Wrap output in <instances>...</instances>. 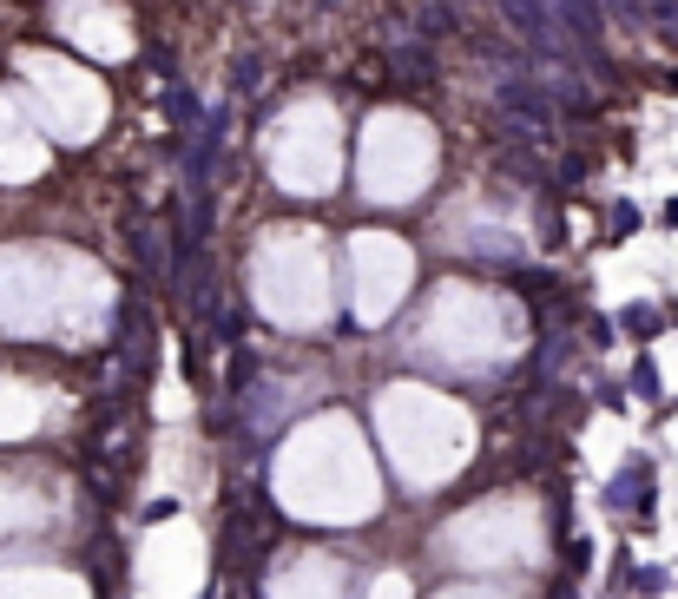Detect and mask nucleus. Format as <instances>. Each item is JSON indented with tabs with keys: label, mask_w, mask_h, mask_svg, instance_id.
I'll use <instances>...</instances> for the list:
<instances>
[{
	"label": "nucleus",
	"mask_w": 678,
	"mask_h": 599,
	"mask_svg": "<svg viewBox=\"0 0 678 599\" xmlns=\"http://www.w3.org/2000/svg\"><path fill=\"white\" fill-rule=\"evenodd\" d=\"M494 112H501V126L514 132V139H553V119H560L553 93L534 86V79H521V73H507L501 86H494Z\"/></svg>",
	"instance_id": "nucleus-1"
},
{
	"label": "nucleus",
	"mask_w": 678,
	"mask_h": 599,
	"mask_svg": "<svg viewBox=\"0 0 678 599\" xmlns=\"http://www.w3.org/2000/svg\"><path fill=\"white\" fill-rule=\"evenodd\" d=\"M560 33H567V47L586 53V60H600L606 53V0H547Z\"/></svg>",
	"instance_id": "nucleus-2"
},
{
	"label": "nucleus",
	"mask_w": 678,
	"mask_h": 599,
	"mask_svg": "<svg viewBox=\"0 0 678 599\" xmlns=\"http://www.w3.org/2000/svg\"><path fill=\"white\" fill-rule=\"evenodd\" d=\"M501 14L514 20V33H521L540 60H560V53H567V33H560V20H553L547 0H501Z\"/></svg>",
	"instance_id": "nucleus-3"
},
{
	"label": "nucleus",
	"mask_w": 678,
	"mask_h": 599,
	"mask_svg": "<svg viewBox=\"0 0 678 599\" xmlns=\"http://www.w3.org/2000/svg\"><path fill=\"white\" fill-rule=\"evenodd\" d=\"M606 501H613L619 514H632V501H639V507H652V468H646V461H632V468L619 474L613 488H606Z\"/></svg>",
	"instance_id": "nucleus-4"
},
{
	"label": "nucleus",
	"mask_w": 678,
	"mask_h": 599,
	"mask_svg": "<svg viewBox=\"0 0 678 599\" xmlns=\"http://www.w3.org/2000/svg\"><path fill=\"white\" fill-rule=\"evenodd\" d=\"M468 251H474V257H501V264H514V257H521V237H507V231H474Z\"/></svg>",
	"instance_id": "nucleus-5"
},
{
	"label": "nucleus",
	"mask_w": 678,
	"mask_h": 599,
	"mask_svg": "<svg viewBox=\"0 0 678 599\" xmlns=\"http://www.w3.org/2000/svg\"><path fill=\"white\" fill-rule=\"evenodd\" d=\"M395 73L409 79V86H422V79H435V53H415V47L395 40Z\"/></svg>",
	"instance_id": "nucleus-6"
},
{
	"label": "nucleus",
	"mask_w": 678,
	"mask_h": 599,
	"mask_svg": "<svg viewBox=\"0 0 678 599\" xmlns=\"http://www.w3.org/2000/svg\"><path fill=\"white\" fill-rule=\"evenodd\" d=\"M626 330H632V336H652V330H659V310H646V303H632V310H626Z\"/></svg>",
	"instance_id": "nucleus-7"
},
{
	"label": "nucleus",
	"mask_w": 678,
	"mask_h": 599,
	"mask_svg": "<svg viewBox=\"0 0 678 599\" xmlns=\"http://www.w3.org/2000/svg\"><path fill=\"white\" fill-rule=\"evenodd\" d=\"M632 382H639V395H659V376H652V356H639V369H632Z\"/></svg>",
	"instance_id": "nucleus-8"
},
{
	"label": "nucleus",
	"mask_w": 678,
	"mask_h": 599,
	"mask_svg": "<svg viewBox=\"0 0 678 599\" xmlns=\"http://www.w3.org/2000/svg\"><path fill=\"white\" fill-rule=\"evenodd\" d=\"M606 7H619V14H639V0H606Z\"/></svg>",
	"instance_id": "nucleus-9"
}]
</instances>
